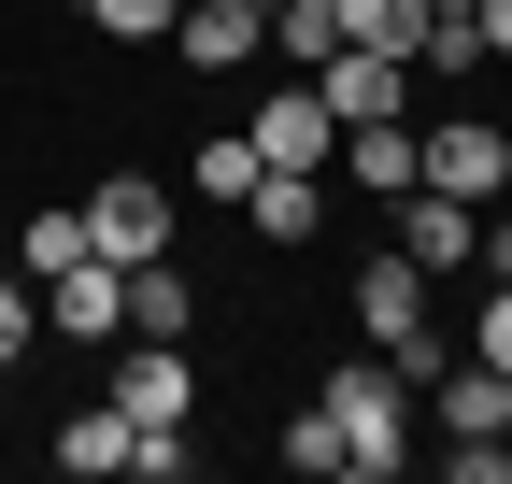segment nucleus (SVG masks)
I'll use <instances>...</instances> for the list:
<instances>
[{
	"mask_svg": "<svg viewBox=\"0 0 512 484\" xmlns=\"http://www.w3.org/2000/svg\"><path fill=\"white\" fill-rule=\"evenodd\" d=\"M72 257H86V200H72V214H15V271H29V285H57Z\"/></svg>",
	"mask_w": 512,
	"mask_h": 484,
	"instance_id": "obj_14",
	"label": "nucleus"
},
{
	"mask_svg": "<svg viewBox=\"0 0 512 484\" xmlns=\"http://www.w3.org/2000/svg\"><path fill=\"white\" fill-rule=\"evenodd\" d=\"M427 413H441V428H512V371H484V356L456 342V356L427 371Z\"/></svg>",
	"mask_w": 512,
	"mask_h": 484,
	"instance_id": "obj_9",
	"label": "nucleus"
},
{
	"mask_svg": "<svg viewBox=\"0 0 512 484\" xmlns=\"http://www.w3.org/2000/svg\"><path fill=\"white\" fill-rule=\"evenodd\" d=\"M470 271H484V285H512V186L484 200V257H470Z\"/></svg>",
	"mask_w": 512,
	"mask_h": 484,
	"instance_id": "obj_22",
	"label": "nucleus"
},
{
	"mask_svg": "<svg viewBox=\"0 0 512 484\" xmlns=\"http://www.w3.org/2000/svg\"><path fill=\"white\" fill-rule=\"evenodd\" d=\"M271 43L299 57V72H313V57H342V0H271Z\"/></svg>",
	"mask_w": 512,
	"mask_h": 484,
	"instance_id": "obj_15",
	"label": "nucleus"
},
{
	"mask_svg": "<svg viewBox=\"0 0 512 484\" xmlns=\"http://www.w3.org/2000/svg\"><path fill=\"white\" fill-rule=\"evenodd\" d=\"M470 15H484V57H512V0H470Z\"/></svg>",
	"mask_w": 512,
	"mask_h": 484,
	"instance_id": "obj_23",
	"label": "nucleus"
},
{
	"mask_svg": "<svg viewBox=\"0 0 512 484\" xmlns=\"http://www.w3.org/2000/svg\"><path fill=\"white\" fill-rule=\"evenodd\" d=\"M242 228H256V242H313V228H328V171H256Z\"/></svg>",
	"mask_w": 512,
	"mask_h": 484,
	"instance_id": "obj_10",
	"label": "nucleus"
},
{
	"mask_svg": "<svg viewBox=\"0 0 512 484\" xmlns=\"http://www.w3.org/2000/svg\"><path fill=\"white\" fill-rule=\"evenodd\" d=\"M242 143L271 157V171H328V157H342V114L313 100V72H299L285 100H256V114H242Z\"/></svg>",
	"mask_w": 512,
	"mask_h": 484,
	"instance_id": "obj_5",
	"label": "nucleus"
},
{
	"mask_svg": "<svg viewBox=\"0 0 512 484\" xmlns=\"http://www.w3.org/2000/svg\"><path fill=\"white\" fill-rule=\"evenodd\" d=\"M313 413L342 428V484H399V470L427 456V399H413L399 371H384L370 342L342 356V371H313Z\"/></svg>",
	"mask_w": 512,
	"mask_h": 484,
	"instance_id": "obj_1",
	"label": "nucleus"
},
{
	"mask_svg": "<svg viewBox=\"0 0 512 484\" xmlns=\"http://www.w3.org/2000/svg\"><path fill=\"white\" fill-rule=\"evenodd\" d=\"M86 257H114V271L171 257V186H157V171H100V186H86Z\"/></svg>",
	"mask_w": 512,
	"mask_h": 484,
	"instance_id": "obj_3",
	"label": "nucleus"
},
{
	"mask_svg": "<svg viewBox=\"0 0 512 484\" xmlns=\"http://www.w3.org/2000/svg\"><path fill=\"white\" fill-rule=\"evenodd\" d=\"M171 57H185V72H256V57H271V15H256V0H185Z\"/></svg>",
	"mask_w": 512,
	"mask_h": 484,
	"instance_id": "obj_7",
	"label": "nucleus"
},
{
	"mask_svg": "<svg viewBox=\"0 0 512 484\" xmlns=\"http://www.w3.org/2000/svg\"><path fill=\"white\" fill-rule=\"evenodd\" d=\"M313 100H328L342 129H370V114H413V57H370V43H342V57H313Z\"/></svg>",
	"mask_w": 512,
	"mask_h": 484,
	"instance_id": "obj_8",
	"label": "nucleus"
},
{
	"mask_svg": "<svg viewBox=\"0 0 512 484\" xmlns=\"http://www.w3.org/2000/svg\"><path fill=\"white\" fill-rule=\"evenodd\" d=\"M43 342H72V356L128 342V271H114V257H72V271L43 285Z\"/></svg>",
	"mask_w": 512,
	"mask_h": 484,
	"instance_id": "obj_4",
	"label": "nucleus"
},
{
	"mask_svg": "<svg viewBox=\"0 0 512 484\" xmlns=\"http://www.w3.org/2000/svg\"><path fill=\"white\" fill-rule=\"evenodd\" d=\"M342 171H356L370 200H399V186H413V114H370V129H342Z\"/></svg>",
	"mask_w": 512,
	"mask_h": 484,
	"instance_id": "obj_12",
	"label": "nucleus"
},
{
	"mask_svg": "<svg viewBox=\"0 0 512 484\" xmlns=\"http://www.w3.org/2000/svg\"><path fill=\"white\" fill-rule=\"evenodd\" d=\"M427 15H470V0H427Z\"/></svg>",
	"mask_w": 512,
	"mask_h": 484,
	"instance_id": "obj_24",
	"label": "nucleus"
},
{
	"mask_svg": "<svg viewBox=\"0 0 512 484\" xmlns=\"http://www.w3.org/2000/svg\"><path fill=\"white\" fill-rule=\"evenodd\" d=\"M171 15H185V0H86L100 43H171Z\"/></svg>",
	"mask_w": 512,
	"mask_h": 484,
	"instance_id": "obj_17",
	"label": "nucleus"
},
{
	"mask_svg": "<svg viewBox=\"0 0 512 484\" xmlns=\"http://www.w3.org/2000/svg\"><path fill=\"white\" fill-rule=\"evenodd\" d=\"M29 342H43V285H29V271H0V371H15Z\"/></svg>",
	"mask_w": 512,
	"mask_h": 484,
	"instance_id": "obj_19",
	"label": "nucleus"
},
{
	"mask_svg": "<svg viewBox=\"0 0 512 484\" xmlns=\"http://www.w3.org/2000/svg\"><path fill=\"white\" fill-rule=\"evenodd\" d=\"M413 186L498 200V186H512V129H498V114H427V129H413Z\"/></svg>",
	"mask_w": 512,
	"mask_h": 484,
	"instance_id": "obj_2",
	"label": "nucleus"
},
{
	"mask_svg": "<svg viewBox=\"0 0 512 484\" xmlns=\"http://www.w3.org/2000/svg\"><path fill=\"white\" fill-rule=\"evenodd\" d=\"M256 171H271V157H256L242 129H214V143H200V200H228V214H242V200H256Z\"/></svg>",
	"mask_w": 512,
	"mask_h": 484,
	"instance_id": "obj_16",
	"label": "nucleus"
},
{
	"mask_svg": "<svg viewBox=\"0 0 512 484\" xmlns=\"http://www.w3.org/2000/svg\"><path fill=\"white\" fill-rule=\"evenodd\" d=\"M57 470H72V484H100V470H128V413L114 399H72V413H57V442H43Z\"/></svg>",
	"mask_w": 512,
	"mask_h": 484,
	"instance_id": "obj_11",
	"label": "nucleus"
},
{
	"mask_svg": "<svg viewBox=\"0 0 512 484\" xmlns=\"http://www.w3.org/2000/svg\"><path fill=\"white\" fill-rule=\"evenodd\" d=\"M399 257L441 285V271H470L484 257V200H441V186H399Z\"/></svg>",
	"mask_w": 512,
	"mask_h": 484,
	"instance_id": "obj_6",
	"label": "nucleus"
},
{
	"mask_svg": "<svg viewBox=\"0 0 512 484\" xmlns=\"http://www.w3.org/2000/svg\"><path fill=\"white\" fill-rule=\"evenodd\" d=\"M128 470H143V484H185V470H200V428H128Z\"/></svg>",
	"mask_w": 512,
	"mask_h": 484,
	"instance_id": "obj_18",
	"label": "nucleus"
},
{
	"mask_svg": "<svg viewBox=\"0 0 512 484\" xmlns=\"http://www.w3.org/2000/svg\"><path fill=\"white\" fill-rule=\"evenodd\" d=\"M285 470H313V484H342V428L299 399V428H285Z\"/></svg>",
	"mask_w": 512,
	"mask_h": 484,
	"instance_id": "obj_20",
	"label": "nucleus"
},
{
	"mask_svg": "<svg viewBox=\"0 0 512 484\" xmlns=\"http://www.w3.org/2000/svg\"><path fill=\"white\" fill-rule=\"evenodd\" d=\"M470 356H484V371H512V285H484V314H470Z\"/></svg>",
	"mask_w": 512,
	"mask_h": 484,
	"instance_id": "obj_21",
	"label": "nucleus"
},
{
	"mask_svg": "<svg viewBox=\"0 0 512 484\" xmlns=\"http://www.w3.org/2000/svg\"><path fill=\"white\" fill-rule=\"evenodd\" d=\"M128 328H143V342H185V328H200V299H185V271H171V257L128 271Z\"/></svg>",
	"mask_w": 512,
	"mask_h": 484,
	"instance_id": "obj_13",
	"label": "nucleus"
}]
</instances>
